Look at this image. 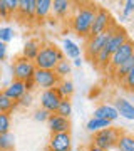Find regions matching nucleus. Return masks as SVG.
<instances>
[{
  "label": "nucleus",
  "instance_id": "obj_1",
  "mask_svg": "<svg viewBox=\"0 0 134 151\" xmlns=\"http://www.w3.org/2000/svg\"><path fill=\"white\" fill-rule=\"evenodd\" d=\"M96 12H97V5H94V4H75V7L72 9V15L69 17L70 29L79 37L89 39Z\"/></svg>",
  "mask_w": 134,
  "mask_h": 151
},
{
  "label": "nucleus",
  "instance_id": "obj_2",
  "mask_svg": "<svg viewBox=\"0 0 134 151\" xmlns=\"http://www.w3.org/2000/svg\"><path fill=\"white\" fill-rule=\"evenodd\" d=\"M62 59H65V55L62 49L57 47L55 44H40V50H39L37 57L34 59V64L37 69L54 70V67Z\"/></svg>",
  "mask_w": 134,
  "mask_h": 151
},
{
  "label": "nucleus",
  "instance_id": "obj_3",
  "mask_svg": "<svg viewBox=\"0 0 134 151\" xmlns=\"http://www.w3.org/2000/svg\"><path fill=\"white\" fill-rule=\"evenodd\" d=\"M114 29H116V25L113 24V25L107 29L104 34H99V35H94V37L87 39V44H86V55H87V59H91L92 62L96 60L97 54H99L104 47H106L107 40L111 39V35H113V32H114Z\"/></svg>",
  "mask_w": 134,
  "mask_h": 151
},
{
  "label": "nucleus",
  "instance_id": "obj_4",
  "mask_svg": "<svg viewBox=\"0 0 134 151\" xmlns=\"http://www.w3.org/2000/svg\"><path fill=\"white\" fill-rule=\"evenodd\" d=\"M119 134H121V131L116 129V128L101 129V131H97V133H94V136H92V145L102 151H109L111 148L116 146V143L119 139Z\"/></svg>",
  "mask_w": 134,
  "mask_h": 151
},
{
  "label": "nucleus",
  "instance_id": "obj_5",
  "mask_svg": "<svg viewBox=\"0 0 134 151\" xmlns=\"http://www.w3.org/2000/svg\"><path fill=\"white\" fill-rule=\"evenodd\" d=\"M35 64L32 60H27L25 57H17L14 65H12V72H14V79L15 81H22L25 82L29 79H34V74H35Z\"/></svg>",
  "mask_w": 134,
  "mask_h": 151
},
{
  "label": "nucleus",
  "instance_id": "obj_6",
  "mask_svg": "<svg viewBox=\"0 0 134 151\" xmlns=\"http://www.w3.org/2000/svg\"><path fill=\"white\" fill-rule=\"evenodd\" d=\"M133 55H134V42L133 40H128V42H124L114 54H111V59H109L107 67L114 72L123 62H126V60H128L129 57H133Z\"/></svg>",
  "mask_w": 134,
  "mask_h": 151
},
{
  "label": "nucleus",
  "instance_id": "obj_7",
  "mask_svg": "<svg viewBox=\"0 0 134 151\" xmlns=\"http://www.w3.org/2000/svg\"><path fill=\"white\" fill-rule=\"evenodd\" d=\"M111 25H113V22H111V14H109L104 7H97V12H96V17H94V22H92L89 37L104 34Z\"/></svg>",
  "mask_w": 134,
  "mask_h": 151
},
{
  "label": "nucleus",
  "instance_id": "obj_8",
  "mask_svg": "<svg viewBox=\"0 0 134 151\" xmlns=\"http://www.w3.org/2000/svg\"><path fill=\"white\" fill-rule=\"evenodd\" d=\"M34 82H35L37 87H42L44 91H45V89H54V87H57L60 79L57 77V74H55L54 70L37 69L35 74H34Z\"/></svg>",
  "mask_w": 134,
  "mask_h": 151
},
{
  "label": "nucleus",
  "instance_id": "obj_9",
  "mask_svg": "<svg viewBox=\"0 0 134 151\" xmlns=\"http://www.w3.org/2000/svg\"><path fill=\"white\" fill-rule=\"evenodd\" d=\"M59 103H60V96L59 92L55 91V87L54 89H45V91L40 94V108L45 109L47 113L54 114L59 108Z\"/></svg>",
  "mask_w": 134,
  "mask_h": 151
},
{
  "label": "nucleus",
  "instance_id": "obj_10",
  "mask_svg": "<svg viewBox=\"0 0 134 151\" xmlns=\"http://www.w3.org/2000/svg\"><path fill=\"white\" fill-rule=\"evenodd\" d=\"M70 150V133H57L52 134L47 151H67Z\"/></svg>",
  "mask_w": 134,
  "mask_h": 151
},
{
  "label": "nucleus",
  "instance_id": "obj_11",
  "mask_svg": "<svg viewBox=\"0 0 134 151\" xmlns=\"http://www.w3.org/2000/svg\"><path fill=\"white\" fill-rule=\"evenodd\" d=\"M47 124L50 131H52V134H57V133H69L70 129V121L69 118H62L59 114H50L47 119Z\"/></svg>",
  "mask_w": 134,
  "mask_h": 151
},
{
  "label": "nucleus",
  "instance_id": "obj_12",
  "mask_svg": "<svg viewBox=\"0 0 134 151\" xmlns=\"http://www.w3.org/2000/svg\"><path fill=\"white\" fill-rule=\"evenodd\" d=\"M128 40H129L128 32H126L124 29L116 27V29H114V32H113V35H111V39L107 40L106 47H107V50H109L111 54H114V52H116V50H118L124 42H128Z\"/></svg>",
  "mask_w": 134,
  "mask_h": 151
},
{
  "label": "nucleus",
  "instance_id": "obj_13",
  "mask_svg": "<svg viewBox=\"0 0 134 151\" xmlns=\"http://www.w3.org/2000/svg\"><path fill=\"white\" fill-rule=\"evenodd\" d=\"M25 92L27 91H25L24 82H22V81H15V79H12V82L5 87V89H4V94H5L9 99H12L14 103H17V101L25 94Z\"/></svg>",
  "mask_w": 134,
  "mask_h": 151
},
{
  "label": "nucleus",
  "instance_id": "obj_14",
  "mask_svg": "<svg viewBox=\"0 0 134 151\" xmlns=\"http://www.w3.org/2000/svg\"><path fill=\"white\" fill-rule=\"evenodd\" d=\"M114 108H116L119 116H123V118L129 119V121H134V104H131L128 99H124V97H116Z\"/></svg>",
  "mask_w": 134,
  "mask_h": 151
},
{
  "label": "nucleus",
  "instance_id": "obj_15",
  "mask_svg": "<svg viewBox=\"0 0 134 151\" xmlns=\"http://www.w3.org/2000/svg\"><path fill=\"white\" fill-rule=\"evenodd\" d=\"M92 118L106 119V121L114 123V121L119 118V114H118V111H116L114 106H111V104H101V106H97V108L94 109V116H92Z\"/></svg>",
  "mask_w": 134,
  "mask_h": 151
},
{
  "label": "nucleus",
  "instance_id": "obj_16",
  "mask_svg": "<svg viewBox=\"0 0 134 151\" xmlns=\"http://www.w3.org/2000/svg\"><path fill=\"white\" fill-rule=\"evenodd\" d=\"M72 2L69 0H54L52 2V14L55 15V19H65V17H70V12H72Z\"/></svg>",
  "mask_w": 134,
  "mask_h": 151
},
{
  "label": "nucleus",
  "instance_id": "obj_17",
  "mask_svg": "<svg viewBox=\"0 0 134 151\" xmlns=\"http://www.w3.org/2000/svg\"><path fill=\"white\" fill-rule=\"evenodd\" d=\"M17 14H19L20 20H32V19H35V0H20Z\"/></svg>",
  "mask_w": 134,
  "mask_h": 151
},
{
  "label": "nucleus",
  "instance_id": "obj_18",
  "mask_svg": "<svg viewBox=\"0 0 134 151\" xmlns=\"http://www.w3.org/2000/svg\"><path fill=\"white\" fill-rule=\"evenodd\" d=\"M52 14V2L50 0H35V20L42 22Z\"/></svg>",
  "mask_w": 134,
  "mask_h": 151
},
{
  "label": "nucleus",
  "instance_id": "obj_19",
  "mask_svg": "<svg viewBox=\"0 0 134 151\" xmlns=\"http://www.w3.org/2000/svg\"><path fill=\"white\" fill-rule=\"evenodd\" d=\"M39 50H40V42L35 40V39H30V40H27L24 49H22V57H25L27 60H32L37 57Z\"/></svg>",
  "mask_w": 134,
  "mask_h": 151
},
{
  "label": "nucleus",
  "instance_id": "obj_20",
  "mask_svg": "<svg viewBox=\"0 0 134 151\" xmlns=\"http://www.w3.org/2000/svg\"><path fill=\"white\" fill-rule=\"evenodd\" d=\"M62 52H64V55L67 59H72V60L80 57V47L74 40H70V39H64L62 40Z\"/></svg>",
  "mask_w": 134,
  "mask_h": 151
},
{
  "label": "nucleus",
  "instance_id": "obj_21",
  "mask_svg": "<svg viewBox=\"0 0 134 151\" xmlns=\"http://www.w3.org/2000/svg\"><path fill=\"white\" fill-rule=\"evenodd\" d=\"M55 91L59 92L60 99H70V96L74 94V82L69 79H62L59 82V86L55 87Z\"/></svg>",
  "mask_w": 134,
  "mask_h": 151
},
{
  "label": "nucleus",
  "instance_id": "obj_22",
  "mask_svg": "<svg viewBox=\"0 0 134 151\" xmlns=\"http://www.w3.org/2000/svg\"><path fill=\"white\" fill-rule=\"evenodd\" d=\"M116 148L119 151H134V136L128 134V133H121L118 143H116Z\"/></svg>",
  "mask_w": 134,
  "mask_h": 151
},
{
  "label": "nucleus",
  "instance_id": "obj_23",
  "mask_svg": "<svg viewBox=\"0 0 134 151\" xmlns=\"http://www.w3.org/2000/svg\"><path fill=\"white\" fill-rule=\"evenodd\" d=\"M111 121H106V119H97V118H91L87 121V131L89 133H97L101 129H106V128H111Z\"/></svg>",
  "mask_w": 134,
  "mask_h": 151
},
{
  "label": "nucleus",
  "instance_id": "obj_24",
  "mask_svg": "<svg viewBox=\"0 0 134 151\" xmlns=\"http://www.w3.org/2000/svg\"><path fill=\"white\" fill-rule=\"evenodd\" d=\"M133 65H134V55H133V57H129L126 62H123V64L118 67V69L114 70V77H116L118 81H123L124 77H126V74H128L129 70L133 69Z\"/></svg>",
  "mask_w": 134,
  "mask_h": 151
},
{
  "label": "nucleus",
  "instance_id": "obj_25",
  "mask_svg": "<svg viewBox=\"0 0 134 151\" xmlns=\"http://www.w3.org/2000/svg\"><path fill=\"white\" fill-rule=\"evenodd\" d=\"M70 69H72V64H70V60L62 59L59 64L54 67V72H55V74H57V77H59L60 81H62V79H65V76H67V74H70Z\"/></svg>",
  "mask_w": 134,
  "mask_h": 151
},
{
  "label": "nucleus",
  "instance_id": "obj_26",
  "mask_svg": "<svg viewBox=\"0 0 134 151\" xmlns=\"http://www.w3.org/2000/svg\"><path fill=\"white\" fill-rule=\"evenodd\" d=\"M15 108H17V103H14L12 99H9V97L4 94V91H0V113L10 114Z\"/></svg>",
  "mask_w": 134,
  "mask_h": 151
},
{
  "label": "nucleus",
  "instance_id": "obj_27",
  "mask_svg": "<svg viewBox=\"0 0 134 151\" xmlns=\"http://www.w3.org/2000/svg\"><path fill=\"white\" fill-rule=\"evenodd\" d=\"M14 143H15V136L12 133H5L0 136V151H14Z\"/></svg>",
  "mask_w": 134,
  "mask_h": 151
},
{
  "label": "nucleus",
  "instance_id": "obj_28",
  "mask_svg": "<svg viewBox=\"0 0 134 151\" xmlns=\"http://www.w3.org/2000/svg\"><path fill=\"white\" fill-rule=\"evenodd\" d=\"M55 114H59L62 118H69L70 114H72V104H70L69 99H60L59 108H57Z\"/></svg>",
  "mask_w": 134,
  "mask_h": 151
},
{
  "label": "nucleus",
  "instance_id": "obj_29",
  "mask_svg": "<svg viewBox=\"0 0 134 151\" xmlns=\"http://www.w3.org/2000/svg\"><path fill=\"white\" fill-rule=\"evenodd\" d=\"M109 59H111V52L107 50V47H104L97 54L96 57V64L99 65V67H102V69H107V64H109Z\"/></svg>",
  "mask_w": 134,
  "mask_h": 151
},
{
  "label": "nucleus",
  "instance_id": "obj_30",
  "mask_svg": "<svg viewBox=\"0 0 134 151\" xmlns=\"http://www.w3.org/2000/svg\"><path fill=\"white\" fill-rule=\"evenodd\" d=\"M121 82H123V87L126 89V91L134 92V65H133V69L126 74V77H124Z\"/></svg>",
  "mask_w": 134,
  "mask_h": 151
},
{
  "label": "nucleus",
  "instance_id": "obj_31",
  "mask_svg": "<svg viewBox=\"0 0 134 151\" xmlns=\"http://www.w3.org/2000/svg\"><path fill=\"white\" fill-rule=\"evenodd\" d=\"M10 133V116L5 113H0V136Z\"/></svg>",
  "mask_w": 134,
  "mask_h": 151
},
{
  "label": "nucleus",
  "instance_id": "obj_32",
  "mask_svg": "<svg viewBox=\"0 0 134 151\" xmlns=\"http://www.w3.org/2000/svg\"><path fill=\"white\" fill-rule=\"evenodd\" d=\"M14 39V29L12 27H0V42H10Z\"/></svg>",
  "mask_w": 134,
  "mask_h": 151
},
{
  "label": "nucleus",
  "instance_id": "obj_33",
  "mask_svg": "<svg viewBox=\"0 0 134 151\" xmlns=\"http://www.w3.org/2000/svg\"><path fill=\"white\" fill-rule=\"evenodd\" d=\"M32 94H30V92H25V94H24V96L20 97V99H19V101H17V106H22V108H29V106H30V104H32Z\"/></svg>",
  "mask_w": 134,
  "mask_h": 151
},
{
  "label": "nucleus",
  "instance_id": "obj_34",
  "mask_svg": "<svg viewBox=\"0 0 134 151\" xmlns=\"http://www.w3.org/2000/svg\"><path fill=\"white\" fill-rule=\"evenodd\" d=\"M19 5H20V0H5V7H7V10L10 12V15L17 14Z\"/></svg>",
  "mask_w": 134,
  "mask_h": 151
},
{
  "label": "nucleus",
  "instance_id": "obj_35",
  "mask_svg": "<svg viewBox=\"0 0 134 151\" xmlns=\"http://www.w3.org/2000/svg\"><path fill=\"white\" fill-rule=\"evenodd\" d=\"M49 116H50V113H47V111H45V109H37V111H35V114H34V119H35V121H39V123H44V121H47L49 119Z\"/></svg>",
  "mask_w": 134,
  "mask_h": 151
},
{
  "label": "nucleus",
  "instance_id": "obj_36",
  "mask_svg": "<svg viewBox=\"0 0 134 151\" xmlns=\"http://www.w3.org/2000/svg\"><path fill=\"white\" fill-rule=\"evenodd\" d=\"M134 12V0H128L126 4H124V10H123V19L129 17L131 14Z\"/></svg>",
  "mask_w": 134,
  "mask_h": 151
},
{
  "label": "nucleus",
  "instance_id": "obj_37",
  "mask_svg": "<svg viewBox=\"0 0 134 151\" xmlns=\"http://www.w3.org/2000/svg\"><path fill=\"white\" fill-rule=\"evenodd\" d=\"M10 12L7 10L5 7V0H0V19H4V20H7V19H10Z\"/></svg>",
  "mask_w": 134,
  "mask_h": 151
},
{
  "label": "nucleus",
  "instance_id": "obj_38",
  "mask_svg": "<svg viewBox=\"0 0 134 151\" xmlns=\"http://www.w3.org/2000/svg\"><path fill=\"white\" fill-rule=\"evenodd\" d=\"M24 86H25V91H27V92H32L34 89L37 87V86H35V82H34V79H29V81H25V82H24Z\"/></svg>",
  "mask_w": 134,
  "mask_h": 151
},
{
  "label": "nucleus",
  "instance_id": "obj_39",
  "mask_svg": "<svg viewBox=\"0 0 134 151\" xmlns=\"http://www.w3.org/2000/svg\"><path fill=\"white\" fill-rule=\"evenodd\" d=\"M7 57V44L0 42V60H5Z\"/></svg>",
  "mask_w": 134,
  "mask_h": 151
},
{
  "label": "nucleus",
  "instance_id": "obj_40",
  "mask_svg": "<svg viewBox=\"0 0 134 151\" xmlns=\"http://www.w3.org/2000/svg\"><path fill=\"white\" fill-rule=\"evenodd\" d=\"M74 65H75V67H80V65H82V59H80V57L74 59Z\"/></svg>",
  "mask_w": 134,
  "mask_h": 151
},
{
  "label": "nucleus",
  "instance_id": "obj_41",
  "mask_svg": "<svg viewBox=\"0 0 134 151\" xmlns=\"http://www.w3.org/2000/svg\"><path fill=\"white\" fill-rule=\"evenodd\" d=\"M87 151H102V150H99V148H96L94 145H91L89 148H87Z\"/></svg>",
  "mask_w": 134,
  "mask_h": 151
},
{
  "label": "nucleus",
  "instance_id": "obj_42",
  "mask_svg": "<svg viewBox=\"0 0 134 151\" xmlns=\"http://www.w3.org/2000/svg\"><path fill=\"white\" fill-rule=\"evenodd\" d=\"M67 151H72V150H67Z\"/></svg>",
  "mask_w": 134,
  "mask_h": 151
}]
</instances>
